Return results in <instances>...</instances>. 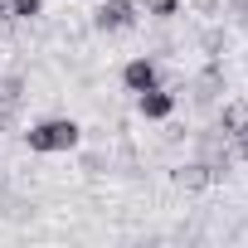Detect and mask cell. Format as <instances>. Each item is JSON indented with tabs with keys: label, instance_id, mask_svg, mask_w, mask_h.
Segmentation results:
<instances>
[{
	"label": "cell",
	"instance_id": "1",
	"mask_svg": "<svg viewBox=\"0 0 248 248\" xmlns=\"http://www.w3.org/2000/svg\"><path fill=\"white\" fill-rule=\"evenodd\" d=\"M78 141H83V127L73 117H44V122H34L25 132V146L34 156H59V151H73Z\"/></svg>",
	"mask_w": 248,
	"mask_h": 248
},
{
	"label": "cell",
	"instance_id": "2",
	"mask_svg": "<svg viewBox=\"0 0 248 248\" xmlns=\"http://www.w3.org/2000/svg\"><path fill=\"white\" fill-rule=\"evenodd\" d=\"M195 151H200V161L209 166V175H214V180H224V175H229V166H233V146H229V137H224L219 127L200 132V137H195Z\"/></svg>",
	"mask_w": 248,
	"mask_h": 248
},
{
	"label": "cell",
	"instance_id": "3",
	"mask_svg": "<svg viewBox=\"0 0 248 248\" xmlns=\"http://www.w3.org/2000/svg\"><path fill=\"white\" fill-rule=\"evenodd\" d=\"M93 25L102 34H122L137 25V0H102V5L93 10Z\"/></svg>",
	"mask_w": 248,
	"mask_h": 248
},
{
	"label": "cell",
	"instance_id": "4",
	"mask_svg": "<svg viewBox=\"0 0 248 248\" xmlns=\"http://www.w3.org/2000/svg\"><path fill=\"white\" fill-rule=\"evenodd\" d=\"M137 112H141L146 122H170V112H175V88L156 83V88L137 93Z\"/></svg>",
	"mask_w": 248,
	"mask_h": 248
},
{
	"label": "cell",
	"instance_id": "5",
	"mask_svg": "<svg viewBox=\"0 0 248 248\" xmlns=\"http://www.w3.org/2000/svg\"><path fill=\"white\" fill-rule=\"evenodd\" d=\"M156 83H161L156 59L137 54V59H127V63H122V88H127V93H146V88H156Z\"/></svg>",
	"mask_w": 248,
	"mask_h": 248
},
{
	"label": "cell",
	"instance_id": "6",
	"mask_svg": "<svg viewBox=\"0 0 248 248\" xmlns=\"http://www.w3.org/2000/svg\"><path fill=\"white\" fill-rule=\"evenodd\" d=\"M190 93H195V107H209V102H219V93H224V68H219V59H209V63L195 73Z\"/></svg>",
	"mask_w": 248,
	"mask_h": 248
},
{
	"label": "cell",
	"instance_id": "7",
	"mask_svg": "<svg viewBox=\"0 0 248 248\" xmlns=\"http://www.w3.org/2000/svg\"><path fill=\"white\" fill-rule=\"evenodd\" d=\"M170 180H175L185 195H200V190H209V185H214V175H209V166H204L200 156H195V161H185V166H175V170H170Z\"/></svg>",
	"mask_w": 248,
	"mask_h": 248
},
{
	"label": "cell",
	"instance_id": "8",
	"mask_svg": "<svg viewBox=\"0 0 248 248\" xmlns=\"http://www.w3.org/2000/svg\"><path fill=\"white\" fill-rule=\"evenodd\" d=\"M214 127H219V132L233 141V137L248 127V102H224V107H219V122H214Z\"/></svg>",
	"mask_w": 248,
	"mask_h": 248
},
{
	"label": "cell",
	"instance_id": "9",
	"mask_svg": "<svg viewBox=\"0 0 248 248\" xmlns=\"http://www.w3.org/2000/svg\"><path fill=\"white\" fill-rule=\"evenodd\" d=\"M44 0H10V20H39Z\"/></svg>",
	"mask_w": 248,
	"mask_h": 248
},
{
	"label": "cell",
	"instance_id": "10",
	"mask_svg": "<svg viewBox=\"0 0 248 248\" xmlns=\"http://www.w3.org/2000/svg\"><path fill=\"white\" fill-rule=\"evenodd\" d=\"M0 97H5V102H20V97H25V73L0 78Z\"/></svg>",
	"mask_w": 248,
	"mask_h": 248
},
{
	"label": "cell",
	"instance_id": "11",
	"mask_svg": "<svg viewBox=\"0 0 248 248\" xmlns=\"http://www.w3.org/2000/svg\"><path fill=\"white\" fill-rule=\"evenodd\" d=\"M200 44H204V54H209V59H219V54H224V49H229V39H224V34H219V30H209V34H204V39H200Z\"/></svg>",
	"mask_w": 248,
	"mask_h": 248
},
{
	"label": "cell",
	"instance_id": "12",
	"mask_svg": "<svg viewBox=\"0 0 248 248\" xmlns=\"http://www.w3.org/2000/svg\"><path fill=\"white\" fill-rule=\"evenodd\" d=\"M146 10H151L156 20H170V15L180 10V0H146Z\"/></svg>",
	"mask_w": 248,
	"mask_h": 248
},
{
	"label": "cell",
	"instance_id": "13",
	"mask_svg": "<svg viewBox=\"0 0 248 248\" xmlns=\"http://www.w3.org/2000/svg\"><path fill=\"white\" fill-rule=\"evenodd\" d=\"M0 20H10V0H0Z\"/></svg>",
	"mask_w": 248,
	"mask_h": 248
},
{
	"label": "cell",
	"instance_id": "14",
	"mask_svg": "<svg viewBox=\"0 0 248 248\" xmlns=\"http://www.w3.org/2000/svg\"><path fill=\"white\" fill-rule=\"evenodd\" d=\"M243 132H248V127H243Z\"/></svg>",
	"mask_w": 248,
	"mask_h": 248
}]
</instances>
